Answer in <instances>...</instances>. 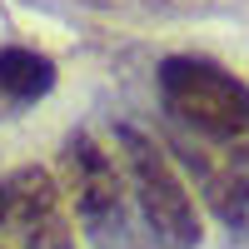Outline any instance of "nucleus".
I'll return each mask as SVG.
<instances>
[{"mask_svg":"<svg viewBox=\"0 0 249 249\" xmlns=\"http://www.w3.org/2000/svg\"><path fill=\"white\" fill-rule=\"evenodd\" d=\"M5 224L20 234V249H75L65 195L40 164H20L5 175Z\"/></svg>","mask_w":249,"mask_h":249,"instance_id":"nucleus-4","label":"nucleus"},{"mask_svg":"<svg viewBox=\"0 0 249 249\" xmlns=\"http://www.w3.org/2000/svg\"><path fill=\"white\" fill-rule=\"evenodd\" d=\"M184 164L195 170V184H199V195L210 199V210L219 214V224L230 230V244L249 239V175L234 170V164H210L204 155L195 150H179Z\"/></svg>","mask_w":249,"mask_h":249,"instance_id":"nucleus-5","label":"nucleus"},{"mask_svg":"<svg viewBox=\"0 0 249 249\" xmlns=\"http://www.w3.org/2000/svg\"><path fill=\"white\" fill-rule=\"evenodd\" d=\"M55 90V60L40 55V50H25V45H5L0 50V100L15 110L35 105Z\"/></svg>","mask_w":249,"mask_h":249,"instance_id":"nucleus-6","label":"nucleus"},{"mask_svg":"<svg viewBox=\"0 0 249 249\" xmlns=\"http://www.w3.org/2000/svg\"><path fill=\"white\" fill-rule=\"evenodd\" d=\"M60 175H65V199L75 204L80 230L95 234L100 244L124 239V184L115 160L105 155V144L95 135L75 130L60 144Z\"/></svg>","mask_w":249,"mask_h":249,"instance_id":"nucleus-3","label":"nucleus"},{"mask_svg":"<svg viewBox=\"0 0 249 249\" xmlns=\"http://www.w3.org/2000/svg\"><path fill=\"white\" fill-rule=\"evenodd\" d=\"M155 85L164 115H175L184 130H195L219 155H230V164L249 160V85L239 75L204 55H170L160 60Z\"/></svg>","mask_w":249,"mask_h":249,"instance_id":"nucleus-1","label":"nucleus"},{"mask_svg":"<svg viewBox=\"0 0 249 249\" xmlns=\"http://www.w3.org/2000/svg\"><path fill=\"white\" fill-rule=\"evenodd\" d=\"M0 249H5V244H0Z\"/></svg>","mask_w":249,"mask_h":249,"instance_id":"nucleus-8","label":"nucleus"},{"mask_svg":"<svg viewBox=\"0 0 249 249\" xmlns=\"http://www.w3.org/2000/svg\"><path fill=\"white\" fill-rule=\"evenodd\" d=\"M115 144L124 155V170H130V184H135V199H140V214L150 224V234L164 249H195L199 244V210H195L190 190H184V179L175 175L170 155L135 124H115Z\"/></svg>","mask_w":249,"mask_h":249,"instance_id":"nucleus-2","label":"nucleus"},{"mask_svg":"<svg viewBox=\"0 0 249 249\" xmlns=\"http://www.w3.org/2000/svg\"><path fill=\"white\" fill-rule=\"evenodd\" d=\"M230 249H249V239H239V244H230Z\"/></svg>","mask_w":249,"mask_h":249,"instance_id":"nucleus-7","label":"nucleus"}]
</instances>
